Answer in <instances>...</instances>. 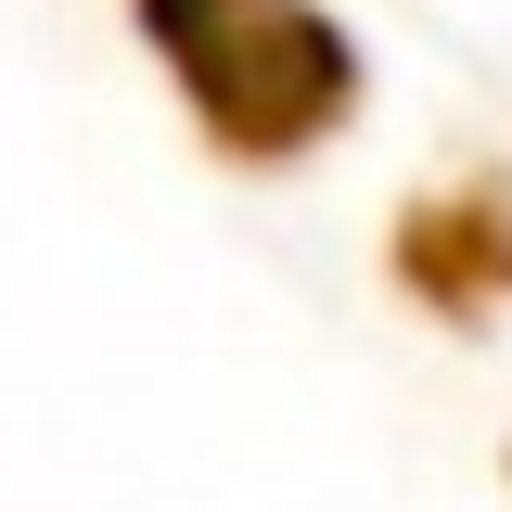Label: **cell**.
<instances>
[{"mask_svg": "<svg viewBox=\"0 0 512 512\" xmlns=\"http://www.w3.org/2000/svg\"><path fill=\"white\" fill-rule=\"evenodd\" d=\"M218 167H295L359 116V39L320 0H128Z\"/></svg>", "mask_w": 512, "mask_h": 512, "instance_id": "6da1fadb", "label": "cell"}, {"mask_svg": "<svg viewBox=\"0 0 512 512\" xmlns=\"http://www.w3.org/2000/svg\"><path fill=\"white\" fill-rule=\"evenodd\" d=\"M384 269H397L410 308L487 333L512 308V167H448V180H423L397 205V231H384Z\"/></svg>", "mask_w": 512, "mask_h": 512, "instance_id": "7a4b0ae2", "label": "cell"}]
</instances>
